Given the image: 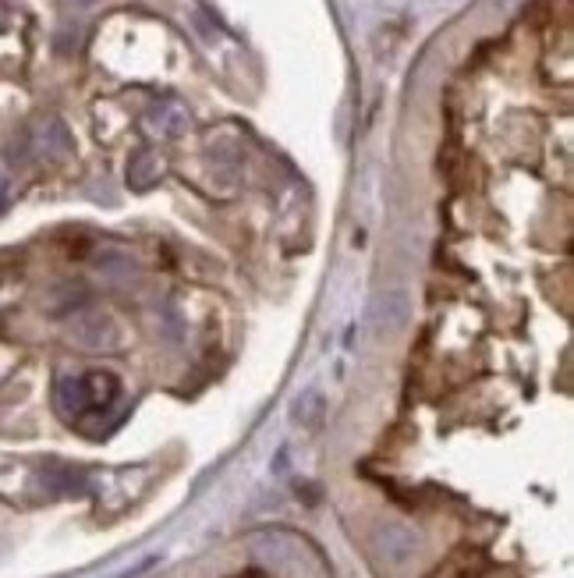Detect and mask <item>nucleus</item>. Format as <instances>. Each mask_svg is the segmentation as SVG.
Returning <instances> with one entry per match:
<instances>
[{
	"instance_id": "obj_2",
	"label": "nucleus",
	"mask_w": 574,
	"mask_h": 578,
	"mask_svg": "<svg viewBox=\"0 0 574 578\" xmlns=\"http://www.w3.org/2000/svg\"><path fill=\"white\" fill-rule=\"evenodd\" d=\"M71 337L82 348H93V352H110L121 344V327L110 320L107 313H86L71 323Z\"/></svg>"
},
{
	"instance_id": "obj_9",
	"label": "nucleus",
	"mask_w": 574,
	"mask_h": 578,
	"mask_svg": "<svg viewBox=\"0 0 574 578\" xmlns=\"http://www.w3.org/2000/svg\"><path fill=\"white\" fill-rule=\"evenodd\" d=\"M57 408H61L64 415H71V419H78V415L89 412V398H86V387H82V376H64L61 383H57Z\"/></svg>"
},
{
	"instance_id": "obj_3",
	"label": "nucleus",
	"mask_w": 574,
	"mask_h": 578,
	"mask_svg": "<svg viewBox=\"0 0 574 578\" xmlns=\"http://www.w3.org/2000/svg\"><path fill=\"white\" fill-rule=\"evenodd\" d=\"M376 550L387 564H404L419 554V532H412L401 522H387L376 529Z\"/></svg>"
},
{
	"instance_id": "obj_5",
	"label": "nucleus",
	"mask_w": 574,
	"mask_h": 578,
	"mask_svg": "<svg viewBox=\"0 0 574 578\" xmlns=\"http://www.w3.org/2000/svg\"><path fill=\"white\" fill-rule=\"evenodd\" d=\"M326 415V394L319 387H305L295 401H291V422L302 430H319Z\"/></svg>"
},
{
	"instance_id": "obj_6",
	"label": "nucleus",
	"mask_w": 574,
	"mask_h": 578,
	"mask_svg": "<svg viewBox=\"0 0 574 578\" xmlns=\"http://www.w3.org/2000/svg\"><path fill=\"white\" fill-rule=\"evenodd\" d=\"M36 149L43 153V157H50V160L68 157V153H71V135H68V128H64L57 118L43 121V125L36 128Z\"/></svg>"
},
{
	"instance_id": "obj_1",
	"label": "nucleus",
	"mask_w": 574,
	"mask_h": 578,
	"mask_svg": "<svg viewBox=\"0 0 574 578\" xmlns=\"http://www.w3.org/2000/svg\"><path fill=\"white\" fill-rule=\"evenodd\" d=\"M412 320V295L408 291H387L373 302L369 309V334L373 337H390V334H401Z\"/></svg>"
},
{
	"instance_id": "obj_10",
	"label": "nucleus",
	"mask_w": 574,
	"mask_h": 578,
	"mask_svg": "<svg viewBox=\"0 0 574 578\" xmlns=\"http://www.w3.org/2000/svg\"><path fill=\"white\" fill-rule=\"evenodd\" d=\"M156 564H160V554H146L139 564H132V568H125V571H121V575H117V578H142V575H149V571H153Z\"/></svg>"
},
{
	"instance_id": "obj_11",
	"label": "nucleus",
	"mask_w": 574,
	"mask_h": 578,
	"mask_svg": "<svg viewBox=\"0 0 574 578\" xmlns=\"http://www.w3.org/2000/svg\"><path fill=\"white\" fill-rule=\"evenodd\" d=\"M8 206V178H0V210Z\"/></svg>"
},
{
	"instance_id": "obj_4",
	"label": "nucleus",
	"mask_w": 574,
	"mask_h": 578,
	"mask_svg": "<svg viewBox=\"0 0 574 578\" xmlns=\"http://www.w3.org/2000/svg\"><path fill=\"white\" fill-rule=\"evenodd\" d=\"M146 128L153 135H160V139H178L188 128V110L178 100H167L146 114Z\"/></svg>"
},
{
	"instance_id": "obj_8",
	"label": "nucleus",
	"mask_w": 574,
	"mask_h": 578,
	"mask_svg": "<svg viewBox=\"0 0 574 578\" xmlns=\"http://www.w3.org/2000/svg\"><path fill=\"white\" fill-rule=\"evenodd\" d=\"M163 178V157L160 153H149V149H142V153H135L132 164H128V185L132 188H149L153 181Z\"/></svg>"
},
{
	"instance_id": "obj_7",
	"label": "nucleus",
	"mask_w": 574,
	"mask_h": 578,
	"mask_svg": "<svg viewBox=\"0 0 574 578\" xmlns=\"http://www.w3.org/2000/svg\"><path fill=\"white\" fill-rule=\"evenodd\" d=\"M82 387H86V398H89V412L93 408H110L114 405V398L121 394V383H117L114 373H86L82 376Z\"/></svg>"
}]
</instances>
